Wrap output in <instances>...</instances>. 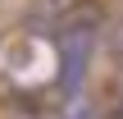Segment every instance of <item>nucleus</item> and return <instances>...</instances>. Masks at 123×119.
<instances>
[{
  "label": "nucleus",
  "mask_w": 123,
  "mask_h": 119,
  "mask_svg": "<svg viewBox=\"0 0 123 119\" xmlns=\"http://www.w3.org/2000/svg\"><path fill=\"white\" fill-rule=\"evenodd\" d=\"M73 5H78V0H32V18H50V23H55V18L68 14Z\"/></svg>",
  "instance_id": "2"
},
{
  "label": "nucleus",
  "mask_w": 123,
  "mask_h": 119,
  "mask_svg": "<svg viewBox=\"0 0 123 119\" xmlns=\"http://www.w3.org/2000/svg\"><path fill=\"white\" fill-rule=\"evenodd\" d=\"M59 119H100V105H96L87 92H73V96H64Z\"/></svg>",
  "instance_id": "1"
},
{
  "label": "nucleus",
  "mask_w": 123,
  "mask_h": 119,
  "mask_svg": "<svg viewBox=\"0 0 123 119\" xmlns=\"http://www.w3.org/2000/svg\"><path fill=\"white\" fill-rule=\"evenodd\" d=\"M114 46H119V64H123V28H119V37H114Z\"/></svg>",
  "instance_id": "3"
}]
</instances>
